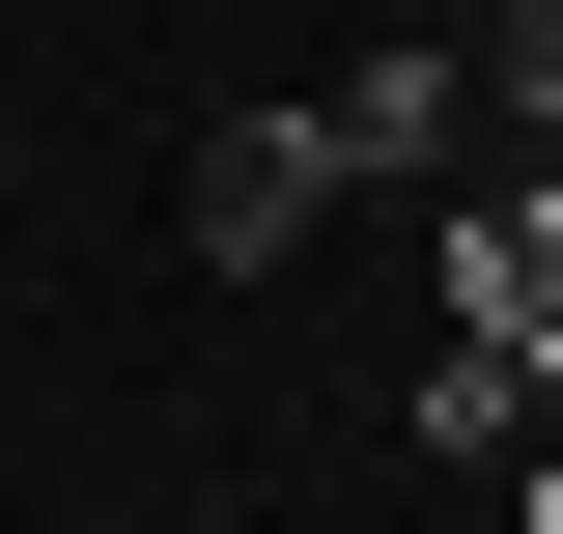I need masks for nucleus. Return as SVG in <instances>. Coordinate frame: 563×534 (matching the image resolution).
I'll use <instances>...</instances> for the list:
<instances>
[{
	"label": "nucleus",
	"mask_w": 563,
	"mask_h": 534,
	"mask_svg": "<svg viewBox=\"0 0 563 534\" xmlns=\"http://www.w3.org/2000/svg\"><path fill=\"white\" fill-rule=\"evenodd\" d=\"M310 113H339V169H479V29H366Z\"/></svg>",
	"instance_id": "obj_2"
},
{
	"label": "nucleus",
	"mask_w": 563,
	"mask_h": 534,
	"mask_svg": "<svg viewBox=\"0 0 563 534\" xmlns=\"http://www.w3.org/2000/svg\"><path fill=\"white\" fill-rule=\"evenodd\" d=\"M339 198H366V169H339V113H225V141H198V198H169V225H198V281H282V254H310Z\"/></svg>",
	"instance_id": "obj_1"
},
{
	"label": "nucleus",
	"mask_w": 563,
	"mask_h": 534,
	"mask_svg": "<svg viewBox=\"0 0 563 534\" xmlns=\"http://www.w3.org/2000/svg\"><path fill=\"white\" fill-rule=\"evenodd\" d=\"M479 29V141H563V0H451Z\"/></svg>",
	"instance_id": "obj_3"
}]
</instances>
